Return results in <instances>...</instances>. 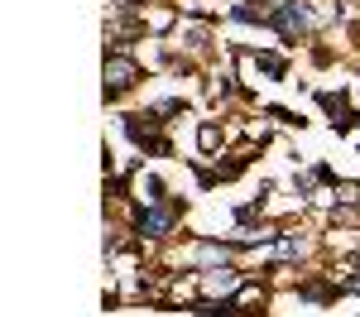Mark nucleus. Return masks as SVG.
<instances>
[{"mask_svg":"<svg viewBox=\"0 0 360 317\" xmlns=\"http://www.w3.org/2000/svg\"><path fill=\"white\" fill-rule=\"evenodd\" d=\"M173 207H149V212H139V221H135V231L139 235H164V231H173Z\"/></svg>","mask_w":360,"mask_h":317,"instance_id":"nucleus-1","label":"nucleus"},{"mask_svg":"<svg viewBox=\"0 0 360 317\" xmlns=\"http://www.w3.org/2000/svg\"><path fill=\"white\" fill-rule=\"evenodd\" d=\"M106 77H111V96H115L120 86H130L139 77V67H135V63H125V58H111V63H106Z\"/></svg>","mask_w":360,"mask_h":317,"instance_id":"nucleus-2","label":"nucleus"}]
</instances>
